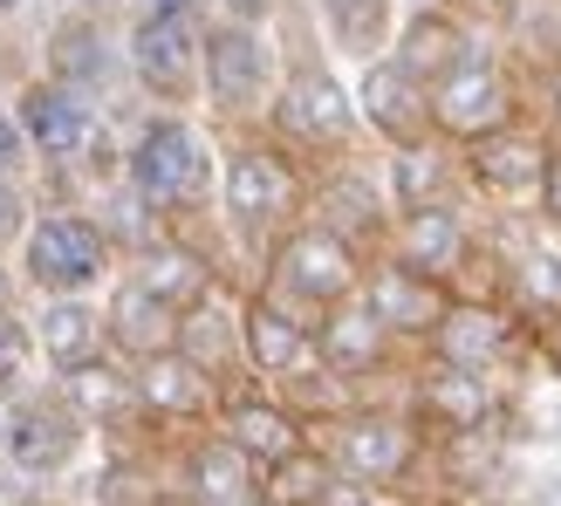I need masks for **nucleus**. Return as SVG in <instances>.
I'll list each match as a JSON object with an SVG mask.
<instances>
[{
	"instance_id": "f03ea898",
	"label": "nucleus",
	"mask_w": 561,
	"mask_h": 506,
	"mask_svg": "<svg viewBox=\"0 0 561 506\" xmlns=\"http://www.w3.org/2000/svg\"><path fill=\"white\" fill-rule=\"evenodd\" d=\"M308 185H316V179H308L267 130H227V137H219V199H213V219H219V233L233 240V253H247V261L261 267L267 253L308 219Z\"/></svg>"
},
{
	"instance_id": "c9c22d12",
	"label": "nucleus",
	"mask_w": 561,
	"mask_h": 506,
	"mask_svg": "<svg viewBox=\"0 0 561 506\" xmlns=\"http://www.w3.org/2000/svg\"><path fill=\"white\" fill-rule=\"evenodd\" d=\"M535 96H541V130L561 145V62H541L535 76Z\"/></svg>"
},
{
	"instance_id": "423d86ee",
	"label": "nucleus",
	"mask_w": 561,
	"mask_h": 506,
	"mask_svg": "<svg viewBox=\"0 0 561 506\" xmlns=\"http://www.w3.org/2000/svg\"><path fill=\"white\" fill-rule=\"evenodd\" d=\"M8 110H14L27 151H35V164H42L48 179H76V185H82V179H96V172H110V164H117L103 103L82 96V90H69V82L27 76Z\"/></svg>"
},
{
	"instance_id": "5701e85b",
	"label": "nucleus",
	"mask_w": 561,
	"mask_h": 506,
	"mask_svg": "<svg viewBox=\"0 0 561 506\" xmlns=\"http://www.w3.org/2000/svg\"><path fill=\"white\" fill-rule=\"evenodd\" d=\"M55 82H69V90L82 96H110L124 82V35H110V14L103 8H76L55 21V35H48V69Z\"/></svg>"
},
{
	"instance_id": "58836bf2",
	"label": "nucleus",
	"mask_w": 561,
	"mask_h": 506,
	"mask_svg": "<svg viewBox=\"0 0 561 506\" xmlns=\"http://www.w3.org/2000/svg\"><path fill=\"white\" fill-rule=\"evenodd\" d=\"M514 8H520V0H453V14H466L472 27H507Z\"/></svg>"
},
{
	"instance_id": "9d476101",
	"label": "nucleus",
	"mask_w": 561,
	"mask_h": 506,
	"mask_svg": "<svg viewBox=\"0 0 561 506\" xmlns=\"http://www.w3.org/2000/svg\"><path fill=\"white\" fill-rule=\"evenodd\" d=\"M398 404L417 417V432H425L432 445L438 438H500V425H507V377L445 370V363L417 356L404 370Z\"/></svg>"
},
{
	"instance_id": "f3484780",
	"label": "nucleus",
	"mask_w": 561,
	"mask_h": 506,
	"mask_svg": "<svg viewBox=\"0 0 561 506\" xmlns=\"http://www.w3.org/2000/svg\"><path fill=\"white\" fill-rule=\"evenodd\" d=\"M308 219L329 227L335 240H350L356 253H383L390 240V199H383V172H363V164H329L308 185Z\"/></svg>"
},
{
	"instance_id": "bb28decb",
	"label": "nucleus",
	"mask_w": 561,
	"mask_h": 506,
	"mask_svg": "<svg viewBox=\"0 0 561 506\" xmlns=\"http://www.w3.org/2000/svg\"><path fill=\"white\" fill-rule=\"evenodd\" d=\"M480 42H486V27H472L453 8H432V14H404L398 21V35H390V62H398L411 82L432 90V82H445Z\"/></svg>"
},
{
	"instance_id": "cd10ccee",
	"label": "nucleus",
	"mask_w": 561,
	"mask_h": 506,
	"mask_svg": "<svg viewBox=\"0 0 561 506\" xmlns=\"http://www.w3.org/2000/svg\"><path fill=\"white\" fill-rule=\"evenodd\" d=\"M103 343L117 363H151L179 343V308H164L158 295H145L130 274H117L103 288Z\"/></svg>"
},
{
	"instance_id": "de8ad7c7",
	"label": "nucleus",
	"mask_w": 561,
	"mask_h": 506,
	"mask_svg": "<svg viewBox=\"0 0 561 506\" xmlns=\"http://www.w3.org/2000/svg\"><path fill=\"white\" fill-rule=\"evenodd\" d=\"M554 62H561V55H554Z\"/></svg>"
},
{
	"instance_id": "f8f14e48",
	"label": "nucleus",
	"mask_w": 561,
	"mask_h": 506,
	"mask_svg": "<svg viewBox=\"0 0 561 506\" xmlns=\"http://www.w3.org/2000/svg\"><path fill=\"white\" fill-rule=\"evenodd\" d=\"M90 425L48 390H21V398L0 404V452H8V465L21 472V480H62V472L90 452Z\"/></svg>"
},
{
	"instance_id": "37998d69",
	"label": "nucleus",
	"mask_w": 561,
	"mask_h": 506,
	"mask_svg": "<svg viewBox=\"0 0 561 506\" xmlns=\"http://www.w3.org/2000/svg\"><path fill=\"white\" fill-rule=\"evenodd\" d=\"M432 8H453V0H398V14H432Z\"/></svg>"
},
{
	"instance_id": "a878e982",
	"label": "nucleus",
	"mask_w": 561,
	"mask_h": 506,
	"mask_svg": "<svg viewBox=\"0 0 561 506\" xmlns=\"http://www.w3.org/2000/svg\"><path fill=\"white\" fill-rule=\"evenodd\" d=\"M383 199H390V212H425V206H472V185H466L459 145H445V137H425V145L383 151Z\"/></svg>"
},
{
	"instance_id": "2eb2a0df",
	"label": "nucleus",
	"mask_w": 561,
	"mask_h": 506,
	"mask_svg": "<svg viewBox=\"0 0 561 506\" xmlns=\"http://www.w3.org/2000/svg\"><path fill=\"white\" fill-rule=\"evenodd\" d=\"M390 261H404L411 274L438 280V288L459 295V280L480 253V227H472V206H425V212H390Z\"/></svg>"
},
{
	"instance_id": "412c9836",
	"label": "nucleus",
	"mask_w": 561,
	"mask_h": 506,
	"mask_svg": "<svg viewBox=\"0 0 561 506\" xmlns=\"http://www.w3.org/2000/svg\"><path fill=\"white\" fill-rule=\"evenodd\" d=\"M240 349H247V377L254 383H280L316 363V322L301 308L274 301L267 288L240 295Z\"/></svg>"
},
{
	"instance_id": "dca6fc26",
	"label": "nucleus",
	"mask_w": 561,
	"mask_h": 506,
	"mask_svg": "<svg viewBox=\"0 0 561 506\" xmlns=\"http://www.w3.org/2000/svg\"><path fill=\"white\" fill-rule=\"evenodd\" d=\"M356 301L377 315V329L390 335V343L417 356V349L432 343V329H438V315H445V301H453V288H438V280L411 274L404 261H390V253H370Z\"/></svg>"
},
{
	"instance_id": "4c0bfd02",
	"label": "nucleus",
	"mask_w": 561,
	"mask_h": 506,
	"mask_svg": "<svg viewBox=\"0 0 561 506\" xmlns=\"http://www.w3.org/2000/svg\"><path fill=\"white\" fill-rule=\"evenodd\" d=\"M535 212H541V227H554V233H561V145H554V158H548V179H541Z\"/></svg>"
},
{
	"instance_id": "72a5a7b5",
	"label": "nucleus",
	"mask_w": 561,
	"mask_h": 506,
	"mask_svg": "<svg viewBox=\"0 0 561 506\" xmlns=\"http://www.w3.org/2000/svg\"><path fill=\"white\" fill-rule=\"evenodd\" d=\"M35 172V151H27V137H21V124H14V110L0 103V179H27Z\"/></svg>"
},
{
	"instance_id": "7ed1b4c3",
	"label": "nucleus",
	"mask_w": 561,
	"mask_h": 506,
	"mask_svg": "<svg viewBox=\"0 0 561 506\" xmlns=\"http://www.w3.org/2000/svg\"><path fill=\"white\" fill-rule=\"evenodd\" d=\"M261 130L301 164L308 179L329 172V164H350L356 158V145H363L356 96H350V82L335 76V62H329L316 42L280 48V90L267 103Z\"/></svg>"
},
{
	"instance_id": "f704fd0d",
	"label": "nucleus",
	"mask_w": 561,
	"mask_h": 506,
	"mask_svg": "<svg viewBox=\"0 0 561 506\" xmlns=\"http://www.w3.org/2000/svg\"><path fill=\"white\" fill-rule=\"evenodd\" d=\"M21 233H27V192L14 179H0V253L21 246Z\"/></svg>"
},
{
	"instance_id": "b1692460",
	"label": "nucleus",
	"mask_w": 561,
	"mask_h": 506,
	"mask_svg": "<svg viewBox=\"0 0 561 506\" xmlns=\"http://www.w3.org/2000/svg\"><path fill=\"white\" fill-rule=\"evenodd\" d=\"M172 493H185L192 506H261V465L233 452L213 425L179 438L172 459Z\"/></svg>"
},
{
	"instance_id": "c85d7f7f",
	"label": "nucleus",
	"mask_w": 561,
	"mask_h": 506,
	"mask_svg": "<svg viewBox=\"0 0 561 506\" xmlns=\"http://www.w3.org/2000/svg\"><path fill=\"white\" fill-rule=\"evenodd\" d=\"M27 335H35V356L48 363L55 377H69V370H82V363L110 356V343H103V301L96 295L42 301L35 322H27Z\"/></svg>"
},
{
	"instance_id": "4468645a",
	"label": "nucleus",
	"mask_w": 561,
	"mask_h": 506,
	"mask_svg": "<svg viewBox=\"0 0 561 506\" xmlns=\"http://www.w3.org/2000/svg\"><path fill=\"white\" fill-rule=\"evenodd\" d=\"M548 158H554V137H548L535 117H520V124H507V130H493V137H480V145H466V151H459L472 199L507 206V212H520V206H535V199H541Z\"/></svg>"
},
{
	"instance_id": "1a4fd4ad",
	"label": "nucleus",
	"mask_w": 561,
	"mask_h": 506,
	"mask_svg": "<svg viewBox=\"0 0 561 506\" xmlns=\"http://www.w3.org/2000/svg\"><path fill=\"white\" fill-rule=\"evenodd\" d=\"M520 117H527V90L514 76V55H500L493 42H480L445 82H432V130L459 151Z\"/></svg>"
},
{
	"instance_id": "49530a36",
	"label": "nucleus",
	"mask_w": 561,
	"mask_h": 506,
	"mask_svg": "<svg viewBox=\"0 0 561 506\" xmlns=\"http://www.w3.org/2000/svg\"><path fill=\"white\" fill-rule=\"evenodd\" d=\"M0 8H21V0H0Z\"/></svg>"
},
{
	"instance_id": "4be33fe9",
	"label": "nucleus",
	"mask_w": 561,
	"mask_h": 506,
	"mask_svg": "<svg viewBox=\"0 0 561 506\" xmlns=\"http://www.w3.org/2000/svg\"><path fill=\"white\" fill-rule=\"evenodd\" d=\"M213 432L233 445V452H247L261 472L280 465V459H295L301 445H308V425L274 398L267 383H233V390H219V411H213Z\"/></svg>"
},
{
	"instance_id": "a18cd8bd",
	"label": "nucleus",
	"mask_w": 561,
	"mask_h": 506,
	"mask_svg": "<svg viewBox=\"0 0 561 506\" xmlns=\"http://www.w3.org/2000/svg\"><path fill=\"white\" fill-rule=\"evenodd\" d=\"M383 506H417V499H383Z\"/></svg>"
},
{
	"instance_id": "a19ab883",
	"label": "nucleus",
	"mask_w": 561,
	"mask_h": 506,
	"mask_svg": "<svg viewBox=\"0 0 561 506\" xmlns=\"http://www.w3.org/2000/svg\"><path fill=\"white\" fill-rule=\"evenodd\" d=\"M130 14H179V21H213V0H130Z\"/></svg>"
},
{
	"instance_id": "2f4dec72",
	"label": "nucleus",
	"mask_w": 561,
	"mask_h": 506,
	"mask_svg": "<svg viewBox=\"0 0 561 506\" xmlns=\"http://www.w3.org/2000/svg\"><path fill=\"white\" fill-rule=\"evenodd\" d=\"M316 21H322V42L335 62H377V55H390V35H398V0H316Z\"/></svg>"
},
{
	"instance_id": "6ab92c4d",
	"label": "nucleus",
	"mask_w": 561,
	"mask_h": 506,
	"mask_svg": "<svg viewBox=\"0 0 561 506\" xmlns=\"http://www.w3.org/2000/svg\"><path fill=\"white\" fill-rule=\"evenodd\" d=\"M350 96H356V117H363V137H377L383 151H404V145H425L432 130V90L425 82H411L390 55H377V62H363L356 82H350Z\"/></svg>"
},
{
	"instance_id": "a211bd4d",
	"label": "nucleus",
	"mask_w": 561,
	"mask_h": 506,
	"mask_svg": "<svg viewBox=\"0 0 561 506\" xmlns=\"http://www.w3.org/2000/svg\"><path fill=\"white\" fill-rule=\"evenodd\" d=\"M316 363H322L329 377H343L356 398H370V383H377V377L411 370V349L390 343L363 301H343V308H329V315L316 322Z\"/></svg>"
},
{
	"instance_id": "6e6552de",
	"label": "nucleus",
	"mask_w": 561,
	"mask_h": 506,
	"mask_svg": "<svg viewBox=\"0 0 561 506\" xmlns=\"http://www.w3.org/2000/svg\"><path fill=\"white\" fill-rule=\"evenodd\" d=\"M363 267H370V253H356L350 240H335L329 227H316V219H301V227L280 240L267 261H261V274H254V288H267L274 301H288V308H301L308 322H322L329 308H343V301H356V288H363Z\"/></svg>"
},
{
	"instance_id": "79ce46f5",
	"label": "nucleus",
	"mask_w": 561,
	"mask_h": 506,
	"mask_svg": "<svg viewBox=\"0 0 561 506\" xmlns=\"http://www.w3.org/2000/svg\"><path fill=\"white\" fill-rule=\"evenodd\" d=\"M8 308H14V267L0 261V315H8Z\"/></svg>"
},
{
	"instance_id": "c03bdc74",
	"label": "nucleus",
	"mask_w": 561,
	"mask_h": 506,
	"mask_svg": "<svg viewBox=\"0 0 561 506\" xmlns=\"http://www.w3.org/2000/svg\"><path fill=\"white\" fill-rule=\"evenodd\" d=\"M151 506H192V499H185V493H172V486H164V493H158Z\"/></svg>"
},
{
	"instance_id": "20e7f679",
	"label": "nucleus",
	"mask_w": 561,
	"mask_h": 506,
	"mask_svg": "<svg viewBox=\"0 0 561 506\" xmlns=\"http://www.w3.org/2000/svg\"><path fill=\"white\" fill-rule=\"evenodd\" d=\"M308 445L329 459L335 480H356L383 499H404L411 480L432 465V438L417 432V417L398 404V398H363L350 404L343 417H329V425L308 432Z\"/></svg>"
},
{
	"instance_id": "9b49d317",
	"label": "nucleus",
	"mask_w": 561,
	"mask_h": 506,
	"mask_svg": "<svg viewBox=\"0 0 561 506\" xmlns=\"http://www.w3.org/2000/svg\"><path fill=\"white\" fill-rule=\"evenodd\" d=\"M199 42L206 21H179V14L124 21V76L151 96V110H199Z\"/></svg>"
},
{
	"instance_id": "0eeeda50",
	"label": "nucleus",
	"mask_w": 561,
	"mask_h": 506,
	"mask_svg": "<svg viewBox=\"0 0 561 506\" xmlns=\"http://www.w3.org/2000/svg\"><path fill=\"white\" fill-rule=\"evenodd\" d=\"M117 267H124L117 246L103 240V227L82 206H42L21 233L14 280L35 288L42 301H62V295H103Z\"/></svg>"
},
{
	"instance_id": "ea45409f",
	"label": "nucleus",
	"mask_w": 561,
	"mask_h": 506,
	"mask_svg": "<svg viewBox=\"0 0 561 506\" xmlns=\"http://www.w3.org/2000/svg\"><path fill=\"white\" fill-rule=\"evenodd\" d=\"M288 0H213V14H227V21H254V27H267Z\"/></svg>"
},
{
	"instance_id": "473e14b6",
	"label": "nucleus",
	"mask_w": 561,
	"mask_h": 506,
	"mask_svg": "<svg viewBox=\"0 0 561 506\" xmlns=\"http://www.w3.org/2000/svg\"><path fill=\"white\" fill-rule=\"evenodd\" d=\"M27 377H35V335H27V322L8 308V315H0V404L21 398Z\"/></svg>"
},
{
	"instance_id": "393cba45",
	"label": "nucleus",
	"mask_w": 561,
	"mask_h": 506,
	"mask_svg": "<svg viewBox=\"0 0 561 506\" xmlns=\"http://www.w3.org/2000/svg\"><path fill=\"white\" fill-rule=\"evenodd\" d=\"M172 349L192 363V370H206L219 390L254 383V377H247V349H240V288H233V280H219V288H206L199 301L185 308Z\"/></svg>"
},
{
	"instance_id": "c756f323",
	"label": "nucleus",
	"mask_w": 561,
	"mask_h": 506,
	"mask_svg": "<svg viewBox=\"0 0 561 506\" xmlns=\"http://www.w3.org/2000/svg\"><path fill=\"white\" fill-rule=\"evenodd\" d=\"M117 274H130L137 288H145V295H158L164 308H179V315H185V308L199 301L206 288H219V280H227V274H219V267L206 261L199 246H192V240H179V233H164V240H151L145 253H130V261H124Z\"/></svg>"
},
{
	"instance_id": "ddd939ff",
	"label": "nucleus",
	"mask_w": 561,
	"mask_h": 506,
	"mask_svg": "<svg viewBox=\"0 0 561 506\" xmlns=\"http://www.w3.org/2000/svg\"><path fill=\"white\" fill-rule=\"evenodd\" d=\"M527 343V322L507 301H480V295H453L445 315L432 329V343L417 349L425 363H445V370H480V377H507V363Z\"/></svg>"
},
{
	"instance_id": "7c9ffc66",
	"label": "nucleus",
	"mask_w": 561,
	"mask_h": 506,
	"mask_svg": "<svg viewBox=\"0 0 561 506\" xmlns=\"http://www.w3.org/2000/svg\"><path fill=\"white\" fill-rule=\"evenodd\" d=\"M55 398L90 432H130L137 425V383H130V363H117V356H96L69 377H55Z\"/></svg>"
},
{
	"instance_id": "39448f33",
	"label": "nucleus",
	"mask_w": 561,
	"mask_h": 506,
	"mask_svg": "<svg viewBox=\"0 0 561 506\" xmlns=\"http://www.w3.org/2000/svg\"><path fill=\"white\" fill-rule=\"evenodd\" d=\"M280 90V42H274V21H227L213 14L206 21V42H199V110L213 117V130H261L267 103Z\"/></svg>"
},
{
	"instance_id": "e433bc0d",
	"label": "nucleus",
	"mask_w": 561,
	"mask_h": 506,
	"mask_svg": "<svg viewBox=\"0 0 561 506\" xmlns=\"http://www.w3.org/2000/svg\"><path fill=\"white\" fill-rule=\"evenodd\" d=\"M301 506H383V493H370V486H356V480H329L316 499H301Z\"/></svg>"
},
{
	"instance_id": "f257e3e1",
	"label": "nucleus",
	"mask_w": 561,
	"mask_h": 506,
	"mask_svg": "<svg viewBox=\"0 0 561 506\" xmlns=\"http://www.w3.org/2000/svg\"><path fill=\"white\" fill-rule=\"evenodd\" d=\"M117 179L164 219V233L199 240L219 199V137L192 110H145L117 145Z\"/></svg>"
},
{
	"instance_id": "aec40b11",
	"label": "nucleus",
	"mask_w": 561,
	"mask_h": 506,
	"mask_svg": "<svg viewBox=\"0 0 561 506\" xmlns=\"http://www.w3.org/2000/svg\"><path fill=\"white\" fill-rule=\"evenodd\" d=\"M130 383H137V425L145 432H206L213 411H219V383L206 370H192L179 349H164L151 363H130Z\"/></svg>"
}]
</instances>
